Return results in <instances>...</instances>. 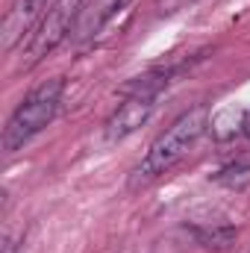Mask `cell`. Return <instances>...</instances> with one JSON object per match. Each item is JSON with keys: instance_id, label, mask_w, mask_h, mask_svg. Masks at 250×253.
<instances>
[{"instance_id": "1", "label": "cell", "mask_w": 250, "mask_h": 253, "mask_svg": "<svg viewBox=\"0 0 250 253\" xmlns=\"http://www.w3.org/2000/svg\"><path fill=\"white\" fill-rule=\"evenodd\" d=\"M206 126H209V109L206 106H194V109L183 112L174 124L150 144V150L144 153V159L135 168V180L147 183V180H156V177L168 174L188 150L197 144V138L206 132Z\"/></svg>"}, {"instance_id": "2", "label": "cell", "mask_w": 250, "mask_h": 253, "mask_svg": "<svg viewBox=\"0 0 250 253\" xmlns=\"http://www.w3.org/2000/svg\"><path fill=\"white\" fill-rule=\"evenodd\" d=\"M62 91H65L62 80H47L18 103V109L12 112V118L6 121V129H3V150L6 153L21 150L30 138H36L56 118L59 103H62Z\"/></svg>"}, {"instance_id": "3", "label": "cell", "mask_w": 250, "mask_h": 253, "mask_svg": "<svg viewBox=\"0 0 250 253\" xmlns=\"http://www.w3.org/2000/svg\"><path fill=\"white\" fill-rule=\"evenodd\" d=\"M168 71H156V74H144L138 77L129 88H126V97L118 103V109L106 118L103 132L109 141H121L126 135H132L141 124H147V118L153 115L156 109V100L162 94V88L168 85Z\"/></svg>"}, {"instance_id": "4", "label": "cell", "mask_w": 250, "mask_h": 253, "mask_svg": "<svg viewBox=\"0 0 250 253\" xmlns=\"http://www.w3.org/2000/svg\"><path fill=\"white\" fill-rule=\"evenodd\" d=\"M85 0H56L47 15L42 18V24L36 27V33L30 36V44H27V56L30 62L27 65H36L42 56H47L59 42L71 39V30L77 24V15L83 9Z\"/></svg>"}, {"instance_id": "5", "label": "cell", "mask_w": 250, "mask_h": 253, "mask_svg": "<svg viewBox=\"0 0 250 253\" xmlns=\"http://www.w3.org/2000/svg\"><path fill=\"white\" fill-rule=\"evenodd\" d=\"M53 3L56 0H15L9 15H6V21H3V47L12 50L18 42L33 36Z\"/></svg>"}, {"instance_id": "6", "label": "cell", "mask_w": 250, "mask_h": 253, "mask_svg": "<svg viewBox=\"0 0 250 253\" xmlns=\"http://www.w3.org/2000/svg\"><path fill=\"white\" fill-rule=\"evenodd\" d=\"M129 0H85L80 15H77V24L71 30V42L74 44H83V42H91L121 9H124Z\"/></svg>"}, {"instance_id": "7", "label": "cell", "mask_w": 250, "mask_h": 253, "mask_svg": "<svg viewBox=\"0 0 250 253\" xmlns=\"http://www.w3.org/2000/svg\"><path fill=\"white\" fill-rule=\"evenodd\" d=\"M212 180H215L218 186L230 189V191H245V189H250V156H242V159H236V162L224 165V168H221Z\"/></svg>"}, {"instance_id": "8", "label": "cell", "mask_w": 250, "mask_h": 253, "mask_svg": "<svg viewBox=\"0 0 250 253\" xmlns=\"http://www.w3.org/2000/svg\"><path fill=\"white\" fill-rule=\"evenodd\" d=\"M194 239L209 251H227L236 242V230L227 224L224 227H206V230H194Z\"/></svg>"}, {"instance_id": "9", "label": "cell", "mask_w": 250, "mask_h": 253, "mask_svg": "<svg viewBox=\"0 0 250 253\" xmlns=\"http://www.w3.org/2000/svg\"><path fill=\"white\" fill-rule=\"evenodd\" d=\"M191 3H197V0H159L156 6H159V12L162 15H174V12H180V9H186Z\"/></svg>"}, {"instance_id": "10", "label": "cell", "mask_w": 250, "mask_h": 253, "mask_svg": "<svg viewBox=\"0 0 250 253\" xmlns=\"http://www.w3.org/2000/svg\"><path fill=\"white\" fill-rule=\"evenodd\" d=\"M242 129H245V135H248V138H250V115H248V118H245V124H242Z\"/></svg>"}]
</instances>
